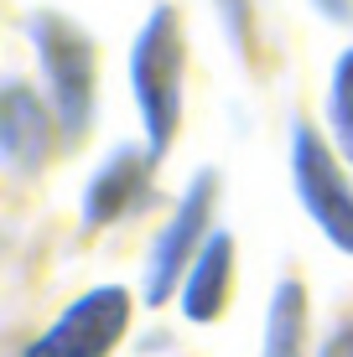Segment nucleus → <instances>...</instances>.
I'll return each instance as SVG.
<instances>
[{"instance_id":"2","label":"nucleus","mask_w":353,"mask_h":357,"mask_svg":"<svg viewBox=\"0 0 353 357\" xmlns=\"http://www.w3.org/2000/svg\"><path fill=\"white\" fill-rule=\"evenodd\" d=\"M36 57V89L47 93L63 130V151H78L99 119V42L68 16V10H27L21 21Z\"/></svg>"},{"instance_id":"12","label":"nucleus","mask_w":353,"mask_h":357,"mask_svg":"<svg viewBox=\"0 0 353 357\" xmlns=\"http://www.w3.org/2000/svg\"><path fill=\"white\" fill-rule=\"evenodd\" d=\"M312 10L327 21V26H343V31H353V0H307Z\"/></svg>"},{"instance_id":"5","label":"nucleus","mask_w":353,"mask_h":357,"mask_svg":"<svg viewBox=\"0 0 353 357\" xmlns=\"http://www.w3.org/2000/svg\"><path fill=\"white\" fill-rule=\"evenodd\" d=\"M136 301L141 295L115 280L78 290L16 357H115V347L130 337Z\"/></svg>"},{"instance_id":"6","label":"nucleus","mask_w":353,"mask_h":357,"mask_svg":"<svg viewBox=\"0 0 353 357\" xmlns=\"http://www.w3.org/2000/svg\"><path fill=\"white\" fill-rule=\"evenodd\" d=\"M57 151H63V130H57L47 93L27 73H6L0 78V166L6 176L36 181Z\"/></svg>"},{"instance_id":"4","label":"nucleus","mask_w":353,"mask_h":357,"mask_svg":"<svg viewBox=\"0 0 353 357\" xmlns=\"http://www.w3.org/2000/svg\"><path fill=\"white\" fill-rule=\"evenodd\" d=\"M286 171H291V192H296L301 213L312 218V228L338 254L353 259V171L333 151L327 130L312 125L307 114H291L286 125Z\"/></svg>"},{"instance_id":"8","label":"nucleus","mask_w":353,"mask_h":357,"mask_svg":"<svg viewBox=\"0 0 353 357\" xmlns=\"http://www.w3.org/2000/svg\"><path fill=\"white\" fill-rule=\"evenodd\" d=\"M234 269H239V243L229 228H218L208 238V249L192 259L187 280L177 290V316L187 326H213L229 311V295H234Z\"/></svg>"},{"instance_id":"3","label":"nucleus","mask_w":353,"mask_h":357,"mask_svg":"<svg viewBox=\"0 0 353 357\" xmlns=\"http://www.w3.org/2000/svg\"><path fill=\"white\" fill-rule=\"evenodd\" d=\"M213 233H218V171L198 166L187 176V187L177 192L172 213L161 218V228L151 233V249L141 264V305L161 311L166 301H177L192 259L208 249Z\"/></svg>"},{"instance_id":"10","label":"nucleus","mask_w":353,"mask_h":357,"mask_svg":"<svg viewBox=\"0 0 353 357\" xmlns=\"http://www.w3.org/2000/svg\"><path fill=\"white\" fill-rule=\"evenodd\" d=\"M322 130L333 140V151L353 171V42L333 57L327 68V89H322Z\"/></svg>"},{"instance_id":"1","label":"nucleus","mask_w":353,"mask_h":357,"mask_svg":"<svg viewBox=\"0 0 353 357\" xmlns=\"http://www.w3.org/2000/svg\"><path fill=\"white\" fill-rule=\"evenodd\" d=\"M125 83L136 98L141 145L161 166L182 135V114H187V31H182V10L172 0H156L130 36Z\"/></svg>"},{"instance_id":"11","label":"nucleus","mask_w":353,"mask_h":357,"mask_svg":"<svg viewBox=\"0 0 353 357\" xmlns=\"http://www.w3.org/2000/svg\"><path fill=\"white\" fill-rule=\"evenodd\" d=\"M312 357H353V311L338 316V321L322 331V342H317V352H312Z\"/></svg>"},{"instance_id":"9","label":"nucleus","mask_w":353,"mask_h":357,"mask_svg":"<svg viewBox=\"0 0 353 357\" xmlns=\"http://www.w3.org/2000/svg\"><path fill=\"white\" fill-rule=\"evenodd\" d=\"M312 301L296 275H281L265 301V331H260V357H312Z\"/></svg>"},{"instance_id":"7","label":"nucleus","mask_w":353,"mask_h":357,"mask_svg":"<svg viewBox=\"0 0 353 357\" xmlns=\"http://www.w3.org/2000/svg\"><path fill=\"white\" fill-rule=\"evenodd\" d=\"M151 192H156V161L151 151L136 140H120L99 155V166L83 176V192H78V228L83 233H104V228H120L151 207Z\"/></svg>"}]
</instances>
